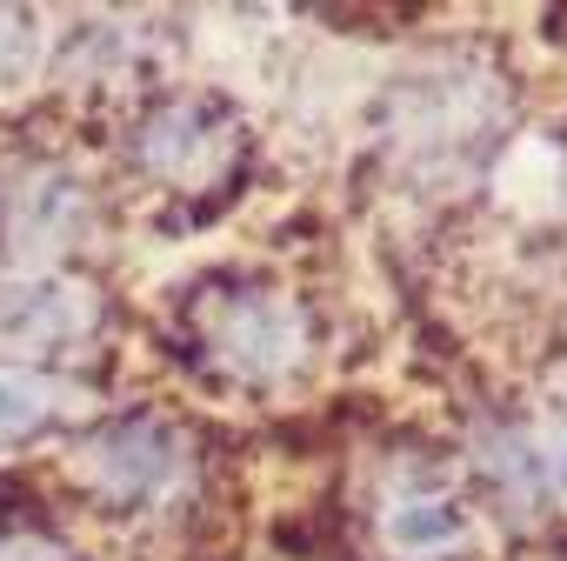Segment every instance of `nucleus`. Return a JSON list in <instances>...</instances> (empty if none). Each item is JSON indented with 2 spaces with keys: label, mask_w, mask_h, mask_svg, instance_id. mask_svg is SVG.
Here are the masks:
<instances>
[{
  "label": "nucleus",
  "mask_w": 567,
  "mask_h": 561,
  "mask_svg": "<svg viewBox=\"0 0 567 561\" xmlns=\"http://www.w3.org/2000/svg\"><path fill=\"white\" fill-rule=\"evenodd\" d=\"M187 348L200 368L240 381V388H267L288 381L308 348H315V322L301 308V295L274 288L254 274H227L187 302Z\"/></svg>",
  "instance_id": "nucleus-1"
},
{
  "label": "nucleus",
  "mask_w": 567,
  "mask_h": 561,
  "mask_svg": "<svg viewBox=\"0 0 567 561\" xmlns=\"http://www.w3.org/2000/svg\"><path fill=\"white\" fill-rule=\"evenodd\" d=\"M74 481L114 514H154L187 494L194 441L161 415H114L74 448Z\"/></svg>",
  "instance_id": "nucleus-2"
},
{
  "label": "nucleus",
  "mask_w": 567,
  "mask_h": 561,
  "mask_svg": "<svg viewBox=\"0 0 567 561\" xmlns=\"http://www.w3.org/2000/svg\"><path fill=\"white\" fill-rule=\"evenodd\" d=\"M94 227V194L74 167L48 154H21L0 167V261L21 274H48Z\"/></svg>",
  "instance_id": "nucleus-3"
},
{
  "label": "nucleus",
  "mask_w": 567,
  "mask_h": 561,
  "mask_svg": "<svg viewBox=\"0 0 567 561\" xmlns=\"http://www.w3.org/2000/svg\"><path fill=\"white\" fill-rule=\"evenodd\" d=\"M240 147H247L240 141V114L227 101H214V94H167L127 134V161L147 181L174 187V194L220 187L240 167Z\"/></svg>",
  "instance_id": "nucleus-4"
},
{
  "label": "nucleus",
  "mask_w": 567,
  "mask_h": 561,
  "mask_svg": "<svg viewBox=\"0 0 567 561\" xmlns=\"http://www.w3.org/2000/svg\"><path fill=\"white\" fill-rule=\"evenodd\" d=\"M374 534L394 561H454L474 534L461 481L434 455H394L374 481Z\"/></svg>",
  "instance_id": "nucleus-5"
},
{
  "label": "nucleus",
  "mask_w": 567,
  "mask_h": 561,
  "mask_svg": "<svg viewBox=\"0 0 567 561\" xmlns=\"http://www.w3.org/2000/svg\"><path fill=\"white\" fill-rule=\"evenodd\" d=\"M101 328V302L81 280L61 274H21L14 288H0V341L21 355H61L81 348Z\"/></svg>",
  "instance_id": "nucleus-6"
},
{
  "label": "nucleus",
  "mask_w": 567,
  "mask_h": 561,
  "mask_svg": "<svg viewBox=\"0 0 567 561\" xmlns=\"http://www.w3.org/2000/svg\"><path fill=\"white\" fill-rule=\"evenodd\" d=\"M54 381L34 368H0V448H14L54 421Z\"/></svg>",
  "instance_id": "nucleus-7"
},
{
  "label": "nucleus",
  "mask_w": 567,
  "mask_h": 561,
  "mask_svg": "<svg viewBox=\"0 0 567 561\" xmlns=\"http://www.w3.org/2000/svg\"><path fill=\"white\" fill-rule=\"evenodd\" d=\"M28 68H34V14L0 8V88L21 81Z\"/></svg>",
  "instance_id": "nucleus-8"
},
{
  "label": "nucleus",
  "mask_w": 567,
  "mask_h": 561,
  "mask_svg": "<svg viewBox=\"0 0 567 561\" xmlns=\"http://www.w3.org/2000/svg\"><path fill=\"white\" fill-rule=\"evenodd\" d=\"M0 561H68L54 541H41V534H8L0 541Z\"/></svg>",
  "instance_id": "nucleus-9"
},
{
  "label": "nucleus",
  "mask_w": 567,
  "mask_h": 561,
  "mask_svg": "<svg viewBox=\"0 0 567 561\" xmlns=\"http://www.w3.org/2000/svg\"><path fill=\"white\" fill-rule=\"evenodd\" d=\"M560 421H567V415H560Z\"/></svg>",
  "instance_id": "nucleus-10"
}]
</instances>
